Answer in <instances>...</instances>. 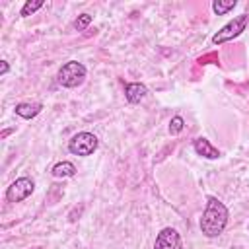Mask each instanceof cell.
<instances>
[{
    "instance_id": "5b68a950",
    "label": "cell",
    "mask_w": 249,
    "mask_h": 249,
    "mask_svg": "<svg viewBox=\"0 0 249 249\" xmlns=\"http://www.w3.org/2000/svg\"><path fill=\"white\" fill-rule=\"evenodd\" d=\"M33 191H35L33 179H29V177H19V179H16V181L6 189V200H8V202H21V200H25Z\"/></svg>"
},
{
    "instance_id": "8fae6325",
    "label": "cell",
    "mask_w": 249,
    "mask_h": 249,
    "mask_svg": "<svg viewBox=\"0 0 249 249\" xmlns=\"http://www.w3.org/2000/svg\"><path fill=\"white\" fill-rule=\"evenodd\" d=\"M237 6L235 0H214L212 2V10L216 16H226L230 10H233Z\"/></svg>"
},
{
    "instance_id": "6da1fadb",
    "label": "cell",
    "mask_w": 249,
    "mask_h": 249,
    "mask_svg": "<svg viewBox=\"0 0 249 249\" xmlns=\"http://www.w3.org/2000/svg\"><path fill=\"white\" fill-rule=\"evenodd\" d=\"M228 208L222 200H218L216 196H210L208 202H206V208L202 212V218H200V231L206 235V237H218L226 226H228Z\"/></svg>"
},
{
    "instance_id": "3957f363",
    "label": "cell",
    "mask_w": 249,
    "mask_h": 249,
    "mask_svg": "<svg viewBox=\"0 0 249 249\" xmlns=\"http://www.w3.org/2000/svg\"><path fill=\"white\" fill-rule=\"evenodd\" d=\"M247 23H249V16H247V14H239V16H235V18L230 19L224 27H220L218 33H214L212 43H214V45H224V43H228V41L239 37V35L245 31Z\"/></svg>"
},
{
    "instance_id": "9c48e42d",
    "label": "cell",
    "mask_w": 249,
    "mask_h": 249,
    "mask_svg": "<svg viewBox=\"0 0 249 249\" xmlns=\"http://www.w3.org/2000/svg\"><path fill=\"white\" fill-rule=\"evenodd\" d=\"M14 111L21 119H33L43 111V105L41 103H18Z\"/></svg>"
},
{
    "instance_id": "ba28073f",
    "label": "cell",
    "mask_w": 249,
    "mask_h": 249,
    "mask_svg": "<svg viewBox=\"0 0 249 249\" xmlns=\"http://www.w3.org/2000/svg\"><path fill=\"white\" fill-rule=\"evenodd\" d=\"M148 93V88L140 82H128L124 84V97L128 103H140V99H144Z\"/></svg>"
},
{
    "instance_id": "277c9868",
    "label": "cell",
    "mask_w": 249,
    "mask_h": 249,
    "mask_svg": "<svg viewBox=\"0 0 249 249\" xmlns=\"http://www.w3.org/2000/svg\"><path fill=\"white\" fill-rule=\"evenodd\" d=\"M97 144H99V140H97L95 134H91V132H78V134H74L70 138L68 150L74 156H91L97 150Z\"/></svg>"
},
{
    "instance_id": "2e32d148",
    "label": "cell",
    "mask_w": 249,
    "mask_h": 249,
    "mask_svg": "<svg viewBox=\"0 0 249 249\" xmlns=\"http://www.w3.org/2000/svg\"><path fill=\"white\" fill-rule=\"evenodd\" d=\"M8 70H10L8 62H6V60H0V76H6V74H8Z\"/></svg>"
},
{
    "instance_id": "9a60e30c",
    "label": "cell",
    "mask_w": 249,
    "mask_h": 249,
    "mask_svg": "<svg viewBox=\"0 0 249 249\" xmlns=\"http://www.w3.org/2000/svg\"><path fill=\"white\" fill-rule=\"evenodd\" d=\"M198 64H218V54L216 53H208V54L198 58Z\"/></svg>"
},
{
    "instance_id": "e0dca14e",
    "label": "cell",
    "mask_w": 249,
    "mask_h": 249,
    "mask_svg": "<svg viewBox=\"0 0 249 249\" xmlns=\"http://www.w3.org/2000/svg\"><path fill=\"white\" fill-rule=\"evenodd\" d=\"M12 130H14V128H6V130H2V134H0V138H6V136H8L10 132H12Z\"/></svg>"
},
{
    "instance_id": "52a82bcc",
    "label": "cell",
    "mask_w": 249,
    "mask_h": 249,
    "mask_svg": "<svg viewBox=\"0 0 249 249\" xmlns=\"http://www.w3.org/2000/svg\"><path fill=\"white\" fill-rule=\"evenodd\" d=\"M193 148H195V152H196L198 156H202V158H206V160H218V158H220V150L214 148L208 138H202V136L196 138V140L193 142Z\"/></svg>"
},
{
    "instance_id": "5bb4252c",
    "label": "cell",
    "mask_w": 249,
    "mask_h": 249,
    "mask_svg": "<svg viewBox=\"0 0 249 249\" xmlns=\"http://www.w3.org/2000/svg\"><path fill=\"white\" fill-rule=\"evenodd\" d=\"M89 23H91V16H89V14H80V16L76 18V21H74V27H76L78 31H84Z\"/></svg>"
},
{
    "instance_id": "7a4b0ae2",
    "label": "cell",
    "mask_w": 249,
    "mask_h": 249,
    "mask_svg": "<svg viewBox=\"0 0 249 249\" xmlns=\"http://www.w3.org/2000/svg\"><path fill=\"white\" fill-rule=\"evenodd\" d=\"M84 80H86V66L78 60L64 62L56 74V82L62 88H78Z\"/></svg>"
},
{
    "instance_id": "30bf717a",
    "label": "cell",
    "mask_w": 249,
    "mask_h": 249,
    "mask_svg": "<svg viewBox=\"0 0 249 249\" xmlns=\"http://www.w3.org/2000/svg\"><path fill=\"white\" fill-rule=\"evenodd\" d=\"M51 173H53V177H74L76 175V167L70 161H58L56 165H53Z\"/></svg>"
},
{
    "instance_id": "8992f818",
    "label": "cell",
    "mask_w": 249,
    "mask_h": 249,
    "mask_svg": "<svg viewBox=\"0 0 249 249\" xmlns=\"http://www.w3.org/2000/svg\"><path fill=\"white\" fill-rule=\"evenodd\" d=\"M154 249H183V241L177 230L173 228H163L154 243Z\"/></svg>"
},
{
    "instance_id": "4fadbf2b",
    "label": "cell",
    "mask_w": 249,
    "mask_h": 249,
    "mask_svg": "<svg viewBox=\"0 0 249 249\" xmlns=\"http://www.w3.org/2000/svg\"><path fill=\"white\" fill-rule=\"evenodd\" d=\"M183 128H185V121H183V117L177 115V117H173V119L169 121V134L175 136V134H179Z\"/></svg>"
},
{
    "instance_id": "7c38bea8",
    "label": "cell",
    "mask_w": 249,
    "mask_h": 249,
    "mask_svg": "<svg viewBox=\"0 0 249 249\" xmlns=\"http://www.w3.org/2000/svg\"><path fill=\"white\" fill-rule=\"evenodd\" d=\"M43 0H27L25 4H23V8H21V12H19V16H31V14H35L39 8H43Z\"/></svg>"
},
{
    "instance_id": "ac0fdd59",
    "label": "cell",
    "mask_w": 249,
    "mask_h": 249,
    "mask_svg": "<svg viewBox=\"0 0 249 249\" xmlns=\"http://www.w3.org/2000/svg\"><path fill=\"white\" fill-rule=\"evenodd\" d=\"M247 228H249V226H247Z\"/></svg>"
}]
</instances>
